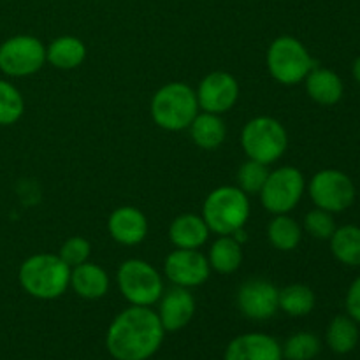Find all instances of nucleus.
I'll return each mask as SVG.
<instances>
[{
	"label": "nucleus",
	"instance_id": "f257e3e1",
	"mask_svg": "<svg viewBox=\"0 0 360 360\" xmlns=\"http://www.w3.org/2000/svg\"><path fill=\"white\" fill-rule=\"evenodd\" d=\"M165 330L157 311L129 306L115 316L105 334V348L115 360H148L160 350Z\"/></svg>",
	"mask_w": 360,
	"mask_h": 360
},
{
	"label": "nucleus",
	"instance_id": "bb28decb",
	"mask_svg": "<svg viewBox=\"0 0 360 360\" xmlns=\"http://www.w3.org/2000/svg\"><path fill=\"white\" fill-rule=\"evenodd\" d=\"M320 350H322L320 338L313 333H306V330L292 334L281 345L283 359L287 360H313L320 354Z\"/></svg>",
	"mask_w": 360,
	"mask_h": 360
},
{
	"label": "nucleus",
	"instance_id": "423d86ee",
	"mask_svg": "<svg viewBox=\"0 0 360 360\" xmlns=\"http://www.w3.org/2000/svg\"><path fill=\"white\" fill-rule=\"evenodd\" d=\"M241 148L252 160L266 165L274 164L288 148L287 129L273 116H255L243 127Z\"/></svg>",
	"mask_w": 360,
	"mask_h": 360
},
{
	"label": "nucleus",
	"instance_id": "2f4dec72",
	"mask_svg": "<svg viewBox=\"0 0 360 360\" xmlns=\"http://www.w3.org/2000/svg\"><path fill=\"white\" fill-rule=\"evenodd\" d=\"M345 306H347V315L360 326V276L352 281L347 292V299H345Z\"/></svg>",
	"mask_w": 360,
	"mask_h": 360
},
{
	"label": "nucleus",
	"instance_id": "473e14b6",
	"mask_svg": "<svg viewBox=\"0 0 360 360\" xmlns=\"http://www.w3.org/2000/svg\"><path fill=\"white\" fill-rule=\"evenodd\" d=\"M352 74H354L355 81H357V83L360 84V56H359V58H355L354 65H352Z\"/></svg>",
	"mask_w": 360,
	"mask_h": 360
},
{
	"label": "nucleus",
	"instance_id": "6e6552de",
	"mask_svg": "<svg viewBox=\"0 0 360 360\" xmlns=\"http://www.w3.org/2000/svg\"><path fill=\"white\" fill-rule=\"evenodd\" d=\"M306 192L304 174L297 167L281 165L269 172L259 197L271 214H288L297 207Z\"/></svg>",
	"mask_w": 360,
	"mask_h": 360
},
{
	"label": "nucleus",
	"instance_id": "b1692460",
	"mask_svg": "<svg viewBox=\"0 0 360 360\" xmlns=\"http://www.w3.org/2000/svg\"><path fill=\"white\" fill-rule=\"evenodd\" d=\"M330 252L334 259L348 267H360V227L341 225L330 236Z\"/></svg>",
	"mask_w": 360,
	"mask_h": 360
},
{
	"label": "nucleus",
	"instance_id": "2eb2a0df",
	"mask_svg": "<svg viewBox=\"0 0 360 360\" xmlns=\"http://www.w3.org/2000/svg\"><path fill=\"white\" fill-rule=\"evenodd\" d=\"M224 360H283V352L280 341L271 334L246 333L227 345Z\"/></svg>",
	"mask_w": 360,
	"mask_h": 360
},
{
	"label": "nucleus",
	"instance_id": "a211bd4d",
	"mask_svg": "<svg viewBox=\"0 0 360 360\" xmlns=\"http://www.w3.org/2000/svg\"><path fill=\"white\" fill-rule=\"evenodd\" d=\"M210 234V229L200 214H179L169 225V239L174 248L199 250L206 245Z\"/></svg>",
	"mask_w": 360,
	"mask_h": 360
},
{
	"label": "nucleus",
	"instance_id": "7c9ffc66",
	"mask_svg": "<svg viewBox=\"0 0 360 360\" xmlns=\"http://www.w3.org/2000/svg\"><path fill=\"white\" fill-rule=\"evenodd\" d=\"M91 255V245L86 238L83 236H72L63 245L60 246L58 257L72 269V267L79 266V264L88 262Z\"/></svg>",
	"mask_w": 360,
	"mask_h": 360
},
{
	"label": "nucleus",
	"instance_id": "9b49d317",
	"mask_svg": "<svg viewBox=\"0 0 360 360\" xmlns=\"http://www.w3.org/2000/svg\"><path fill=\"white\" fill-rule=\"evenodd\" d=\"M164 273L176 287L195 288L210 280L211 267L207 257L199 250L176 248L165 257Z\"/></svg>",
	"mask_w": 360,
	"mask_h": 360
},
{
	"label": "nucleus",
	"instance_id": "aec40b11",
	"mask_svg": "<svg viewBox=\"0 0 360 360\" xmlns=\"http://www.w3.org/2000/svg\"><path fill=\"white\" fill-rule=\"evenodd\" d=\"M188 130L195 146L206 151L220 148L227 137V127H225L224 118L221 115H214V112L199 111V115L190 123Z\"/></svg>",
	"mask_w": 360,
	"mask_h": 360
},
{
	"label": "nucleus",
	"instance_id": "39448f33",
	"mask_svg": "<svg viewBox=\"0 0 360 360\" xmlns=\"http://www.w3.org/2000/svg\"><path fill=\"white\" fill-rule=\"evenodd\" d=\"M271 77L285 86L302 83L316 67L308 48L294 35H280L269 44L266 53Z\"/></svg>",
	"mask_w": 360,
	"mask_h": 360
},
{
	"label": "nucleus",
	"instance_id": "f03ea898",
	"mask_svg": "<svg viewBox=\"0 0 360 360\" xmlns=\"http://www.w3.org/2000/svg\"><path fill=\"white\" fill-rule=\"evenodd\" d=\"M20 287L41 301L62 297L70 285V267L53 253H35L18 269Z\"/></svg>",
	"mask_w": 360,
	"mask_h": 360
},
{
	"label": "nucleus",
	"instance_id": "6ab92c4d",
	"mask_svg": "<svg viewBox=\"0 0 360 360\" xmlns=\"http://www.w3.org/2000/svg\"><path fill=\"white\" fill-rule=\"evenodd\" d=\"M306 94L313 102L320 105H336L343 98L345 84L334 70L316 65L302 81Z\"/></svg>",
	"mask_w": 360,
	"mask_h": 360
},
{
	"label": "nucleus",
	"instance_id": "5701e85b",
	"mask_svg": "<svg viewBox=\"0 0 360 360\" xmlns=\"http://www.w3.org/2000/svg\"><path fill=\"white\" fill-rule=\"evenodd\" d=\"M243 245H239L232 236H218L207 253V262L211 271L220 274H232L243 264Z\"/></svg>",
	"mask_w": 360,
	"mask_h": 360
},
{
	"label": "nucleus",
	"instance_id": "dca6fc26",
	"mask_svg": "<svg viewBox=\"0 0 360 360\" xmlns=\"http://www.w3.org/2000/svg\"><path fill=\"white\" fill-rule=\"evenodd\" d=\"M148 218L134 206L116 207L108 220L109 236L123 246H137L148 236Z\"/></svg>",
	"mask_w": 360,
	"mask_h": 360
},
{
	"label": "nucleus",
	"instance_id": "393cba45",
	"mask_svg": "<svg viewBox=\"0 0 360 360\" xmlns=\"http://www.w3.org/2000/svg\"><path fill=\"white\" fill-rule=\"evenodd\" d=\"M316 295L308 285L302 283H292L281 288L278 294V306L281 311L294 319H301V316H308L309 313L315 309Z\"/></svg>",
	"mask_w": 360,
	"mask_h": 360
},
{
	"label": "nucleus",
	"instance_id": "412c9836",
	"mask_svg": "<svg viewBox=\"0 0 360 360\" xmlns=\"http://www.w3.org/2000/svg\"><path fill=\"white\" fill-rule=\"evenodd\" d=\"M86 60V46L76 35H60L46 48V62L58 70L77 69Z\"/></svg>",
	"mask_w": 360,
	"mask_h": 360
},
{
	"label": "nucleus",
	"instance_id": "9d476101",
	"mask_svg": "<svg viewBox=\"0 0 360 360\" xmlns=\"http://www.w3.org/2000/svg\"><path fill=\"white\" fill-rule=\"evenodd\" d=\"M44 63L46 46L35 35H13L0 44V72L7 77L34 76Z\"/></svg>",
	"mask_w": 360,
	"mask_h": 360
},
{
	"label": "nucleus",
	"instance_id": "4be33fe9",
	"mask_svg": "<svg viewBox=\"0 0 360 360\" xmlns=\"http://www.w3.org/2000/svg\"><path fill=\"white\" fill-rule=\"evenodd\" d=\"M359 323L348 315H338L327 326V347L338 355H347L354 352L359 345Z\"/></svg>",
	"mask_w": 360,
	"mask_h": 360
},
{
	"label": "nucleus",
	"instance_id": "c85d7f7f",
	"mask_svg": "<svg viewBox=\"0 0 360 360\" xmlns=\"http://www.w3.org/2000/svg\"><path fill=\"white\" fill-rule=\"evenodd\" d=\"M269 172V165L248 158L238 171V188H241L248 197L259 195Z\"/></svg>",
	"mask_w": 360,
	"mask_h": 360
},
{
	"label": "nucleus",
	"instance_id": "0eeeda50",
	"mask_svg": "<svg viewBox=\"0 0 360 360\" xmlns=\"http://www.w3.org/2000/svg\"><path fill=\"white\" fill-rule=\"evenodd\" d=\"M120 294L130 306L151 308L164 294V278L143 259H129L116 271Z\"/></svg>",
	"mask_w": 360,
	"mask_h": 360
},
{
	"label": "nucleus",
	"instance_id": "a878e982",
	"mask_svg": "<svg viewBox=\"0 0 360 360\" xmlns=\"http://www.w3.org/2000/svg\"><path fill=\"white\" fill-rule=\"evenodd\" d=\"M267 239L280 252H294L302 241V227L288 214H274L267 225Z\"/></svg>",
	"mask_w": 360,
	"mask_h": 360
},
{
	"label": "nucleus",
	"instance_id": "7ed1b4c3",
	"mask_svg": "<svg viewBox=\"0 0 360 360\" xmlns=\"http://www.w3.org/2000/svg\"><path fill=\"white\" fill-rule=\"evenodd\" d=\"M199 111L195 90L181 81H171L164 84L151 97V118L167 132L186 130Z\"/></svg>",
	"mask_w": 360,
	"mask_h": 360
},
{
	"label": "nucleus",
	"instance_id": "cd10ccee",
	"mask_svg": "<svg viewBox=\"0 0 360 360\" xmlns=\"http://www.w3.org/2000/svg\"><path fill=\"white\" fill-rule=\"evenodd\" d=\"M25 112V98L11 81L0 79V127L14 125Z\"/></svg>",
	"mask_w": 360,
	"mask_h": 360
},
{
	"label": "nucleus",
	"instance_id": "1a4fd4ad",
	"mask_svg": "<svg viewBox=\"0 0 360 360\" xmlns=\"http://www.w3.org/2000/svg\"><path fill=\"white\" fill-rule=\"evenodd\" d=\"M306 188L315 207L326 210L333 214L347 211L357 197V188L350 176L338 169L319 171L309 179Z\"/></svg>",
	"mask_w": 360,
	"mask_h": 360
},
{
	"label": "nucleus",
	"instance_id": "ddd939ff",
	"mask_svg": "<svg viewBox=\"0 0 360 360\" xmlns=\"http://www.w3.org/2000/svg\"><path fill=\"white\" fill-rule=\"evenodd\" d=\"M278 287L264 278H252L245 281L238 290V308L243 316L255 322L273 319L278 313Z\"/></svg>",
	"mask_w": 360,
	"mask_h": 360
},
{
	"label": "nucleus",
	"instance_id": "20e7f679",
	"mask_svg": "<svg viewBox=\"0 0 360 360\" xmlns=\"http://www.w3.org/2000/svg\"><path fill=\"white\" fill-rule=\"evenodd\" d=\"M250 213V197L238 186L224 185L207 193L200 217L210 232L217 236H232L236 231L246 227Z\"/></svg>",
	"mask_w": 360,
	"mask_h": 360
},
{
	"label": "nucleus",
	"instance_id": "c756f323",
	"mask_svg": "<svg viewBox=\"0 0 360 360\" xmlns=\"http://www.w3.org/2000/svg\"><path fill=\"white\" fill-rule=\"evenodd\" d=\"M304 231L311 238L320 239V241H329L330 236L336 231L334 214L326 210H320V207L308 211L304 217Z\"/></svg>",
	"mask_w": 360,
	"mask_h": 360
},
{
	"label": "nucleus",
	"instance_id": "4468645a",
	"mask_svg": "<svg viewBox=\"0 0 360 360\" xmlns=\"http://www.w3.org/2000/svg\"><path fill=\"white\" fill-rule=\"evenodd\" d=\"M157 304V315L165 333H176V330L185 329L195 315V297L190 288L174 285L169 290H164Z\"/></svg>",
	"mask_w": 360,
	"mask_h": 360
},
{
	"label": "nucleus",
	"instance_id": "f3484780",
	"mask_svg": "<svg viewBox=\"0 0 360 360\" xmlns=\"http://www.w3.org/2000/svg\"><path fill=\"white\" fill-rule=\"evenodd\" d=\"M70 288L86 301H97L109 292L111 281L104 267L94 262H84L70 269Z\"/></svg>",
	"mask_w": 360,
	"mask_h": 360
},
{
	"label": "nucleus",
	"instance_id": "f8f14e48",
	"mask_svg": "<svg viewBox=\"0 0 360 360\" xmlns=\"http://www.w3.org/2000/svg\"><path fill=\"white\" fill-rule=\"evenodd\" d=\"M200 111L224 115L231 111L239 98V83L231 72L213 70L202 77L195 90Z\"/></svg>",
	"mask_w": 360,
	"mask_h": 360
}]
</instances>
